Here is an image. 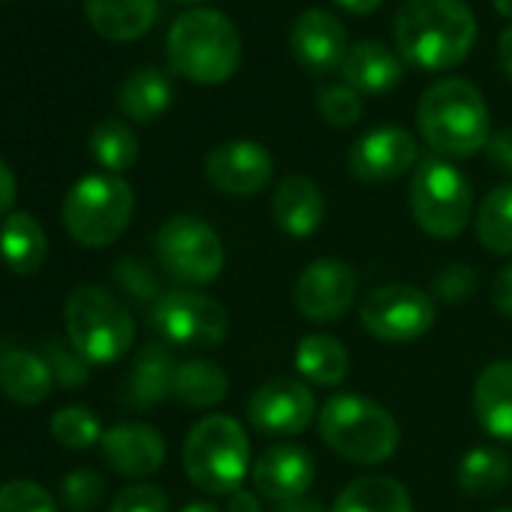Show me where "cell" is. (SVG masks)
<instances>
[{"label":"cell","instance_id":"cell-1","mask_svg":"<svg viewBox=\"0 0 512 512\" xmlns=\"http://www.w3.org/2000/svg\"><path fill=\"white\" fill-rule=\"evenodd\" d=\"M392 37L401 61L428 73L452 70L476 43V19L464 0H404Z\"/></svg>","mask_w":512,"mask_h":512},{"label":"cell","instance_id":"cell-2","mask_svg":"<svg viewBox=\"0 0 512 512\" xmlns=\"http://www.w3.org/2000/svg\"><path fill=\"white\" fill-rule=\"evenodd\" d=\"M422 139L443 157H473L491 139V118L470 79L449 76L428 85L416 106Z\"/></svg>","mask_w":512,"mask_h":512},{"label":"cell","instance_id":"cell-3","mask_svg":"<svg viewBox=\"0 0 512 512\" xmlns=\"http://www.w3.org/2000/svg\"><path fill=\"white\" fill-rule=\"evenodd\" d=\"M166 61L187 82L220 85L241 64L238 28L217 10H187L169 28Z\"/></svg>","mask_w":512,"mask_h":512},{"label":"cell","instance_id":"cell-4","mask_svg":"<svg viewBox=\"0 0 512 512\" xmlns=\"http://www.w3.org/2000/svg\"><path fill=\"white\" fill-rule=\"evenodd\" d=\"M317 428L323 443L350 464H383L401 443L395 416L383 404L353 392L332 395L317 413Z\"/></svg>","mask_w":512,"mask_h":512},{"label":"cell","instance_id":"cell-5","mask_svg":"<svg viewBox=\"0 0 512 512\" xmlns=\"http://www.w3.org/2000/svg\"><path fill=\"white\" fill-rule=\"evenodd\" d=\"M64 326L67 341L88 359V365H115L136 341V323L124 302L97 284H79L67 296Z\"/></svg>","mask_w":512,"mask_h":512},{"label":"cell","instance_id":"cell-6","mask_svg":"<svg viewBox=\"0 0 512 512\" xmlns=\"http://www.w3.org/2000/svg\"><path fill=\"white\" fill-rule=\"evenodd\" d=\"M187 479L205 494H232L241 488L250 467V443L244 428L226 416L211 413L202 416L181 449Z\"/></svg>","mask_w":512,"mask_h":512},{"label":"cell","instance_id":"cell-7","mask_svg":"<svg viewBox=\"0 0 512 512\" xmlns=\"http://www.w3.org/2000/svg\"><path fill=\"white\" fill-rule=\"evenodd\" d=\"M136 211L133 187L121 175L97 172L79 178L61 205V220L70 238L82 247L100 250L124 235Z\"/></svg>","mask_w":512,"mask_h":512},{"label":"cell","instance_id":"cell-8","mask_svg":"<svg viewBox=\"0 0 512 512\" xmlns=\"http://www.w3.org/2000/svg\"><path fill=\"white\" fill-rule=\"evenodd\" d=\"M473 187L458 166L443 157H422L410 178V214L431 238H455L467 229Z\"/></svg>","mask_w":512,"mask_h":512},{"label":"cell","instance_id":"cell-9","mask_svg":"<svg viewBox=\"0 0 512 512\" xmlns=\"http://www.w3.org/2000/svg\"><path fill=\"white\" fill-rule=\"evenodd\" d=\"M154 250L160 269L190 287L214 284L223 272L226 250L220 235L193 214H175L169 217L154 238Z\"/></svg>","mask_w":512,"mask_h":512},{"label":"cell","instance_id":"cell-10","mask_svg":"<svg viewBox=\"0 0 512 512\" xmlns=\"http://www.w3.org/2000/svg\"><path fill=\"white\" fill-rule=\"evenodd\" d=\"M151 329L163 344L214 350L229 332V317L220 302L196 290H169L151 305Z\"/></svg>","mask_w":512,"mask_h":512},{"label":"cell","instance_id":"cell-11","mask_svg":"<svg viewBox=\"0 0 512 512\" xmlns=\"http://www.w3.org/2000/svg\"><path fill=\"white\" fill-rule=\"evenodd\" d=\"M437 308L431 293L413 284H386L365 296L359 308L362 329L383 344H413L434 329Z\"/></svg>","mask_w":512,"mask_h":512},{"label":"cell","instance_id":"cell-12","mask_svg":"<svg viewBox=\"0 0 512 512\" xmlns=\"http://www.w3.org/2000/svg\"><path fill=\"white\" fill-rule=\"evenodd\" d=\"M247 419L266 437H299L317 419V398L305 380L275 377L253 389Z\"/></svg>","mask_w":512,"mask_h":512},{"label":"cell","instance_id":"cell-13","mask_svg":"<svg viewBox=\"0 0 512 512\" xmlns=\"http://www.w3.org/2000/svg\"><path fill=\"white\" fill-rule=\"evenodd\" d=\"M275 175V157L266 145L253 139H229L208 151L205 178L208 184L232 199H247L269 187Z\"/></svg>","mask_w":512,"mask_h":512},{"label":"cell","instance_id":"cell-14","mask_svg":"<svg viewBox=\"0 0 512 512\" xmlns=\"http://www.w3.org/2000/svg\"><path fill=\"white\" fill-rule=\"evenodd\" d=\"M359 293V278L353 266L341 260H314L296 281L293 302L308 323H338L347 317Z\"/></svg>","mask_w":512,"mask_h":512},{"label":"cell","instance_id":"cell-15","mask_svg":"<svg viewBox=\"0 0 512 512\" xmlns=\"http://www.w3.org/2000/svg\"><path fill=\"white\" fill-rule=\"evenodd\" d=\"M347 166L362 184H389L419 166V142L404 127H374L353 142Z\"/></svg>","mask_w":512,"mask_h":512},{"label":"cell","instance_id":"cell-16","mask_svg":"<svg viewBox=\"0 0 512 512\" xmlns=\"http://www.w3.org/2000/svg\"><path fill=\"white\" fill-rule=\"evenodd\" d=\"M290 49L293 58L314 76H326L341 70L350 46L347 31L338 16L326 10H305L290 31Z\"/></svg>","mask_w":512,"mask_h":512},{"label":"cell","instance_id":"cell-17","mask_svg":"<svg viewBox=\"0 0 512 512\" xmlns=\"http://www.w3.org/2000/svg\"><path fill=\"white\" fill-rule=\"evenodd\" d=\"M317 464L314 455L305 446L296 443H278L269 446L253 464V485L263 497L275 503H287L296 497H305L314 485Z\"/></svg>","mask_w":512,"mask_h":512},{"label":"cell","instance_id":"cell-18","mask_svg":"<svg viewBox=\"0 0 512 512\" xmlns=\"http://www.w3.org/2000/svg\"><path fill=\"white\" fill-rule=\"evenodd\" d=\"M100 452L115 473L130 476V479H142V476H151L163 467L166 440L157 428H151L145 422H121L103 434Z\"/></svg>","mask_w":512,"mask_h":512},{"label":"cell","instance_id":"cell-19","mask_svg":"<svg viewBox=\"0 0 512 512\" xmlns=\"http://www.w3.org/2000/svg\"><path fill=\"white\" fill-rule=\"evenodd\" d=\"M272 217L278 229L293 238L314 235L326 217V199H323L320 184L299 172L287 175L272 193Z\"/></svg>","mask_w":512,"mask_h":512},{"label":"cell","instance_id":"cell-20","mask_svg":"<svg viewBox=\"0 0 512 512\" xmlns=\"http://www.w3.org/2000/svg\"><path fill=\"white\" fill-rule=\"evenodd\" d=\"M473 416L488 437L512 443V359H497L479 371L473 383Z\"/></svg>","mask_w":512,"mask_h":512},{"label":"cell","instance_id":"cell-21","mask_svg":"<svg viewBox=\"0 0 512 512\" xmlns=\"http://www.w3.org/2000/svg\"><path fill=\"white\" fill-rule=\"evenodd\" d=\"M341 76H344V85H350L356 94L377 97V94L395 91L404 82V64L395 52H389V46L362 40L350 46L341 64Z\"/></svg>","mask_w":512,"mask_h":512},{"label":"cell","instance_id":"cell-22","mask_svg":"<svg viewBox=\"0 0 512 512\" xmlns=\"http://www.w3.org/2000/svg\"><path fill=\"white\" fill-rule=\"evenodd\" d=\"M52 389H55V374L46 356L25 347H10L0 353V392L10 401L22 407H37L52 395Z\"/></svg>","mask_w":512,"mask_h":512},{"label":"cell","instance_id":"cell-23","mask_svg":"<svg viewBox=\"0 0 512 512\" xmlns=\"http://www.w3.org/2000/svg\"><path fill=\"white\" fill-rule=\"evenodd\" d=\"M91 28L109 43H133L157 22V0H85Z\"/></svg>","mask_w":512,"mask_h":512},{"label":"cell","instance_id":"cell-24","mask_svg":"<svg viewBox=\"0 0 512 512\" xmlns=\"http://www.w3.org/2000/svg\"><path fill=\"white\" fill-rule=\"evenodd\" d=\"M49 238L40 220L28 211H13L0 220V260L16 275H34L43 269Z\"/></svg>","mask_w":512,"mask_h":512},{"label":"cell","instance_id":"cell-25","mask_svg":"<svg viewBox=\"0 0 512 512\" xmlns=\"http://www.w3.org/2000/svg\"><path fill=\"white\" fill-rule=\"evenodd\" d=\"M175 368L178 362L172 359V350L163 341L145 344L127 374V401L133 407H154L172 398Z\"/></svg>","mask_w":512,"mask_h":512},{"label":"cell","instance_id":"cell-26","mask_svg":"<svg viewBox=\"0 0 512 512\" xmlns=\"http://www.w3.org/2000/svg\"><path fill=\"white\" fill-rule=\"evenodd\" d=\"M293 362H296V371L305 377V383H314L323 389L341 386L350 374V353L332 335H305L296 344Z\"/></svg>","mask_w":512,"mask_h":512},{"label":"cell","instance_id":"cell-27","mask_svg":"<svg viewBox=\"0 0 512 512\" xmlns=\"http://www.w3.org/2000/svg\"><path fill=\"white\" fill-rule=\"evenodd\" d=\"M332 512H413V500L395 476L371 473L353 479L335 497Z\"/></svg>","mask_w":512,"mask_h":512},{"label":"cell","instance_id":"cell-28","mask_svg":"<svg viewBox=\"0 0 512 512\" xmlns=\"http://www.w3.org/2000/svg\"><path fill=\"white\" fill-rule=\"evenodd\" d=\"M229 395V374L208 359H187L178 362L175 380H172V398L196 407V410H211Z\"/></svg>","mask_w":512,"mask_h":512},{"label":"cell","instance_id":"cell-29","mask_svg":"<svg viewBox=\"0 0 512 512\" xmlns=\"http://www.w3.org/2000/svg\"><path fill=\"white\" fill-rule=\"evenodd\" d=\"M172 103V85L169 79L154 70V67H139L133 70L121 91H118V106L127 118L139 121V124H148V121H157Z\"/></svg>","mask_w":512,"mask_h":512},{"label":"cell","instance_id":"cell-30","mask_svg":"<svg viewBox=\"0 0 512 512\" xmlns=\"http://www.w3.org/2000/svg\"><path fill=\"white\" fill-rule=\"evenodd\" d=\"M512 479L509 455L497 446H476L458 461V485L473 497L500 494Z\"/></svg>","mask_w":512,"mask_h":512},{"label":"cell","instance_id":"cell-31","mask_svg":"<svg viewBox=\"0 0 512 512\" xmlns=\"http://www.w3.org/2000/svg\"><path fill=\"white\" fill-rule=\"evenodd\" d=\"M476 238L488 253H512V184L494 187L476 208Z\"/></svg>","mask_w":512,"mask_h":512},{"label":"cell","instance_id":"cell-32","mask_svg":"<svg viewBox=\"0 0 512 512\" xmlns=\"http://www.w3.org/2000/svg\"><path fill=\"white\" fill-rule=\"evenodd\" d=\"M88 148H91V157L109 175H121L130 166H136V160H139V139H136V133L124 121H115V118L100 121L91 130Z\"/></svg>","mask_w":512,"mask_h":512},{"label":"cell","instance_id":"cell-33","mask_svg":"<svg viewBox=\"0 0 512 512\" xmlns=\"http://www.w3.org/2000/svg\"><path fill=\"white\" fill-rule=\"evenodd\" d=\"M103 425L97 419V413L85 404H70V407H61L55 416H52V437L64 446V449H91L103 440Z\"/></svg>","mask_w":512,"mask_h":512},{"label":"cell","instance_id":"cell-34","mask_svg":"<svg viewBox=\"0 0 512 512\" xmlns=\"http://www.w3.org/2000/svg\"><path fill=\"white\" fill-rule=\"evenodd\" d=\"M314 106L320 118L332 127H353L362 118V94H356L350 85H326L317 91Z\"/></svg>","mask_w":512,"mask_h":512},{"label":"cell","instance_id":"cell-35","mask_svg":"<svg viewBox=\"0 0 512 512\" xmlns=\"http://www.w3.org/2000/svg\"><path fill=\"white\" fill-rule=\"evenodd\" d=\"M115 284H118V290L124 296H130L139 305H157V299L163 296L160 278L154 275V269L148 263H142V260H133V256H127V260H118Z\"/></svg>","mask_w":512,"mask_h":512},{"label":"cell","instance_id":"cell-36","mask_svg":"<svg viewBox=\"0 0 512 512\" xmlns=\"http://www.w3.org/2000/svg\"><path fill=\"white\" fill-rule=\"evenodd\" d=\"M61 497L67 503V509H73V512H91L106 497V476L97 473V470H91V467L70 470L61 479Z\"/></svg>","mask_w":512,"mask_h":512},{"label":"cell","instance_id":"cell-37","mask_svg":"<svg viewBox=\"0 0 512 512\" xmlns=\"http://www.w3.org/2000/svg\"><path fill=\"white\" fill-rule=\"evenodd\" d=\"M0 512H61L58 500L31 479H13L0 485Z\"/></svg>","mask_w":512,"mask_h":512},{"label":"cell","instance_id":"cell-38","mask_svg":"<svg viewBox=\"0 0 512 512\" xmlns=\"http://www.w3.org/2000/svg\"><path fill=\"white\" fill-rule=\"evenodd\" d=\"M43 356H46V362H49V368L55 374V383H61L64 389H79V386L88 383L91 365L70 341L67 344L64 341H49Z\"/></svg>","mask_w":512,"mask_h":512},{"label":"cell","instance_id":"cell-39","mask_svg":"<svg viewBox=\"0 0 512 512\" xmlns=\"http://www.w3.org/2000/svg\"><path fill=\"white\" fill-rule=\"evenodd\" d=\"M476 284H479L476 272L467 263H452V266H443L431 278V299H437L443 305H464L473 299Z\"/></svg>","mask_w":512,"mask_h":512},{"label":"cell","instance_id":"cell-40","mask_svg":"<svg viewBox=\"0 0 512 512\" xmlns=\"http://www.w3.org/2000/svg\"><path fill=\"white\" fill-rule=\"evenodd\" d=\"M166 509H169L166 491L151 482L127 485L112 500V512H166Z\"/></svg>","mask_w":512,"mask_h":512},{"label":"cell","instance_id":"cell-41","mask_svg":"<svg viewBox=\"0 0 512 512\" xmlns=\"http://www.w3.org/2000/svg\"><path fill=\"white\" fill-rule=\"evenodd\" d=\"M485 154H488V163L497 172L512 178V127H503V130L491 133V139L485 145Z\"/></svg>","mask_w":512,"mask_h":512},{"label":"cell","instance_id":"cell-42","mask_svg":"<svg viewBox=\"0 0 512 512\" xmlns=\"http://www.w3.org/2000/svg\"><path fill=\"white\" fill-rule=\"evenodd\" d=\"M491 305L500 317L512 320V266L500 269L491 281Z\"/></svg>","mask_w":512,"mask_h":512},{"label":"cell","instance_id":"cell-43","mask_svg":"<svg viewBox=\"0 0 512 512\" xmlns=\"http://www.w3.org/2000/svg\"><path fill=\"white\" fill-rule=\"evenodd\" d=\"M16 193H19V184H16V175L13 169L0 160V217L13 214V205H16Z\"/></svg>","mask_w":512,"mask_h":512},{"label":"cell","instance_id":"cell-44","mask_svg":"<svg viewBox=\"0 0 512 512\" xmlns=\"http://www.w3.org/2000/svg\"><path fill=\"white\" fill-rule=\"evenodd\" d=\"M226 512H263V503L253 491L235 488L232 494H226Z\"/></svg>","mask_w":512,"mask_h":512},{"label":"cell","instance_id":"cell-45","mask_svg":"<svg viewBox=\"0 0 512 512\" xmlns=\"http://www.w3.org/2000/svg\"><path fill=\"white\" fill-rule=\"evenodd\" d=\"M275 512H326V506L314 497H296V500H287V503H278Z\"/></svg>","mask_w":512,"mask_h":512},{"label":"cell","instance_id":"cell-46","mask_svg":"<svg viewBox=\"0 0 512 512\" xmlns=\"http://www.w3.org/2000/svg\"><path fill=\"white\" fill-rule=\"evenodd\" d=\"M335 4L350 16H371L383 0H335Z\"/></svg>","mask_w":512,"mask_h":512},{"label":"cell","instance_id":"cell-47","mask_svg":"<svg viewBox=\"0 0 512 512\" xmlns=\"http://www.w3.org/2000/svg\"><path fill=\"white\" fill-rule=\"evenodd\" d=\"M497 61L503 67L506 76H512V25L500 34V43H497Z\"/></svg>","mask_w":512,"mask_h":512},{"label":"cell","instance_id":"cell-48","mask_svg":"<svg viewBox=\"0 0 512 512\" xmlns=\"http://www.w3.org/2000/svg\"><path fill=\"white\" fill-rule=\"evenodd\" d=\"M181 512H220L214 503H208V500H196V503H187Z\"/></svg>","mask_w":512,"mask_h":512},{"label":"cell","instance_id":"cell-49","mask_svg":"<svg viewBox=\"0 0 512 512\" xmlns=\"http://www.w3.org/2000/svg\"><path fill=\"white\" fill-rule=\"evenodd\" d=\"M494 10L506 19H512V0H494Z\"/></svg>","mask_w":512,"mask_h":512},{"label":"cell","instance_id":"cell-50","mask_svg":"<svg viewBox=\"0 0 512 512\" xmlns=\"http://www.w3.org/2000/svg\"><path fill=\"white\" fill-rule=\"evenodd\" d=\"M178 4H205V0H178Z\"/></svg>","mask_w":512,"mask_h":512},{"label":"cell","instance_id":"cell-51","mask_svg":"<svg viewBox=\"0 0 512 512\" xmlns=\"http://www.w3.org/2000/svg\"><path fill=\"white\" fill-rule=\"evenodd\" d=\"M494 512H512V509H509V506H503V509H494Z\"/></svg>","mask_w":512,"mask_h":512}]
</instances>
